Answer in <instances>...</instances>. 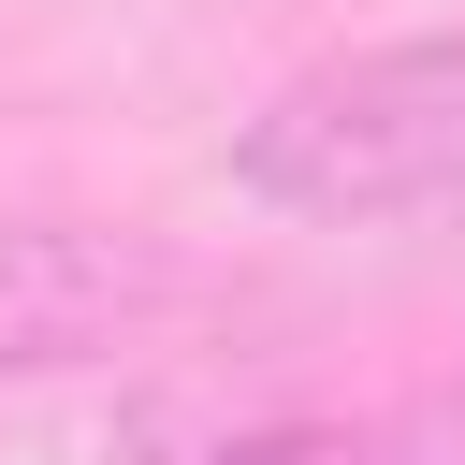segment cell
<instances>
[{
	"label": "cell",
	"mask_w": 465,
	"mask_h": 465,
	"mask_svg": "<svg viewBox=\"0 0 465 465\" xmlns=\"http://www.w3.org/2000/svg\"><path fill=\"white\" fill-rule=\"evenodd\" d=\"M232 189L305 232H378L421 203H465V29H392L349 58H305L232 131Z\"/></svg>",
	"instance_id": "cell-1"
},
{
	"label": "cell",
	"mask_w": 465,
	"mask_h": 465,
	"mask_svg": "<svg viewBox=\"0 0 465 465\" xmlns=\"http://www.w3.org/2000/svg\"><path fill=\"white\" fill-rule=\"evenodd\" d=\"M203 465H465V421H436V407H291V421L218 436Z\"/></svg>",
	"instance_id": "cell-3"
},
{
	"label": "cell",
	"mask_w": 465,
	"mask_h": 465,
	"mask_svg": "<svg viewBox=\"0 0 465 465\" xmlns=\"http://www.w3.org/2000/svg\"><path fill=\"white\" fill-rule=\"evenodd\" d=\"M189 305V262L160 232H116V218H0V392L29 378H87L116 349H145L160 320Z\"/></svg>",
	"instance_id": "cell-2"
}]
</instances>
